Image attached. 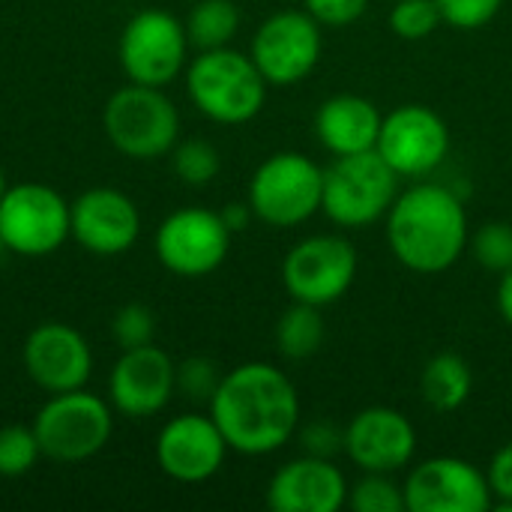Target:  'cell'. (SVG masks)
<instances>
[{"mask_svg": "<svg viewBox=\"0 0 512 512\" xmlns=\"http://www.w3.org/2000/svg\"><path fill=\"white\" fill-rule=\"evenodd\" d=\"M210 417L240 456H270L300 429V393L273 363L252 360L222 375Z\"/></svg>", "mask_w": 512, "mask_h": 512, "instance_id": "1", "label": "cell"}, {"mask_svg": "<svg viewBox=\"0 0 512 512\" xmlns=\"http://www.w3.org/2000/svg\"><path fill=\"white\" fill-rule=\"evenodd\" d=\"M384 222L396 261L423 276L450 270L471 240L465 198L447 183L417 180L396 195Z\"/></svg>", "mask_w": 512, "mask_h": 512, "instance_id": "2", "label": "cell"}, {"mask_svg": "<svg viewBox=\"0 0 512 512\" xmlns=\"http://www.w3.org/2000/svg\"><path fill=\"white\" fill-rule=\"evenodd\" d=\"M267 87L255 60L231 45L198 51L186 63V93L192 105L222 126L255 120L267 102Z\"/></svg>", "mask_w": 512, "mask_h": 512, "instance_id": "3", "label": "cell"}, {"mask_svg": "<svg viewBox=\"0 0 512 512\" xmlns=\"http://www.w3.org/2000/svg\"><path fill=\"white\" fill-rule=\"evenodd\" d=\"M399 180L402 177L381 159L378 150L333 156L324 168L321 213L345 231L369 228L390 213L399 195Z\"/></svg>", "mask_w": 512, "mask_h": 512, "instance_id": "4", "label": "cell"}, {"mask_svg": "<svg viewBox=\"0 0 512 512\" xmlns=\"http://www.w3.org/2000/svg\"><path fill=\"white\" fill-rule=\"evenodd\" d=\"M102 126L111 147L138 162L171 153L180 138V114L177 105L165 96V87L132 81L108 96Z\"/></svg>", "mask_w": 512, "mask_h": 512, "instance_id": "5", "label": "cell"}, {"mask_svg": "<svg viewBox=\"0 0 512 512\" xmlns=\"http://www.w3.org/2000/svg\"><path fill=\"white\" fill-rule=\"evenodd\" d=\"M33 432L45 459L78 465L105 450L114 432L111 402L81 390L51 393L33 417Z\"/></svg>", "mask_w": 512, "mask_h": 512, "instance_id": "6", "label": "cell"}, {"mask_svg": "<svg viewBox=\"0 0 512 512\" xmlns=\"http://www.w3.org/2000/svg\"><path fill=\"white\" fill-rule=\"evenodd\" d=\"M324 168L294 150L267 156L249 180V207L270 228H297L321 213Z\"/></svg>", "mask_w": 512, "mask_h": 512, "instance_id": "7", "label": "cell"}, {"mask_svg": "<svg viewBox=\"0 0 512 512\" xmlns=\"http://www.w3.org/2000/svg\"><path fill=\"white\" fill-rule=\"evenodd\" d=\"M72 237V204L45 183L6 186L0 198V240L21 258L54 255Z\"/></svg>", "mask_w": 512, "mask_h": 512, "instance_id": "8", "label": "cell"}, {"mask_svg": "<svg viewBox=\"0 0 512 512\" xmlns=\"http://www.w3.org/2000/svg\"><path fill=\"white\" fill-rule=\"evenodd\" d=\"M117 57L132 84L168 87L189 63L186 24L168 9H141L120 33Z\"/></svg>", "mask_w": 512, "mask_h": 512, "instance_id": "9", "label": "cell"}, {"mask_svg": "<svg viewBox=\"0 0 512 512\" xmlns=\"http://www.w3.org/2000/svg\"><path fill=\"white\" fill-rule=\"evenodd\" d=\"M357 267V249L348 237L312 234L288 249L282 261V285L294 303L327 309L351 291Z\"/></svg>", "mask_w": 512, "mask_h": 512, "instance_id": "10", "label": "cell"}, {"mask_svg": "<svg viewBox=\"0 0 512 512\" xmlns=\"http://www.w3.org/2000/svg\"><path fill=\"white\" fill-rule=\"evenodd\" d=\"M324 27L306 9H282L267 15L249 45V57L270 87H294L306 81L324 54Z\"/></svg>", "mask_w": 512, "mask_h": 512, "instance_id": "11", "label": "cell"}, {"mask_svg": "<svg viewBox=\"0 0 512 512\" xmlns=\"http://www.w3.org/2000/svg\"><path fill=\"white\" fill-rule=\"evenodd\" d=\"M231 249V231L219 210L180 207L168 213L153 237L159 264L180 279H204L216 273Z\"/></svg>", "mask_w": 512, "mask_h": 512, "instance_id": "12", "label": "cell"}, {"mask_svg": "<svg viewBox=\"0 0 512 512\" xmlns=\"http://www.w3.org/2000/svg\"><path fill=\"white\" fill-rule=\"evenodd\" d=\"M375 150L402 180H423L444 165L450 153V126L435 108L405 102L384 114Z\"/></svg>", "mask_w": 512, "mask_h": 512, "instance_id": "13", "label": "cell"}, {"mask_svg": "<svg viewBox=\"0 0 512 512\" xmlns=\"http://www.w3.org/2000/svg\"><path fill=\"white\" fill-rule=\"evenodd\" d=\"M402 486L408 512H486L495 504L486 471L459 456L417 462Z\"/></svg>", "mask_w": 512, "mask_h": 512, "instance_id": "14", "label": "cell"}, {"mask_svg": "<svg viewBox=\"0 0 512 512\" xmlns=\"http://www.w3.org/2000/svg\"><path fill=\"white\" fill-rule=\"evenodd\" d=\"M177 393V363L159 345L123 348L108 372V402L117 414L144 420L168 408Z\"/></svg>", "mask_w": 512, "mask_h": 512, "instance_id": "15", "label": "cell"}, {"mask_svg": "<svg viewBox=\"0 0 512 512\" xmlns=\"http://www.w3.org/2000/svg\"><path fill=\"white\" fill-rule=\"evenodd\" d=\"M345 456L363 474H399L417 456V429L396 408H363L345 426Z\"/></svg>", "mask_w": 512, "mask_h": 512, "instance_id": "16", "label": "cell"}, {"mask_svg": "<svg viewBox=\"0 0 512 512\" xmlns=\"http://www.w3.org/2000/svg\"><path fill=\"white\" fill-rule=\"evenodd\" d=\"M156 465L174 483H207L228 456V441L210 414H177L156 435Z\"/></svg>", "mask_w": 512, "mask_h": 512, "instance_id": "17", "label": "cell"}, {"mask_svg": "<svg viewBox=\"0 0 512 512\" xmlns=\"http://www.w3.org/2000/svg\"><path fill=\"white\" fill-rule=\"evenodd\" d=\"M21 360L30 381L48 396L81 390L93 372V351L87 339L63 321H42L33 327L24 339Z\"/></svg>", "mask_w": 512, "mask_h": 512, "instance_id": "18", "label": "cell"}, {"mask_svg": "<svg viewBox=\"0 0 512 512\" xmlns=\"http://www.w3.org/2000/svg\"><path fill=\"white\" fill-rule=\"evenodd\" d=\"M141 237L138 204L111 186H93L72 201V240L99 258L129 252Z\"/></svg>", "mask_w": 512, "mask_h": 512, "instance_id": "19", "label": "cell"}, {"mask_svg": "<svg viewBox=\"0 0 512 512\" xmlns=\"http://www.w3.org/2000/svg\"><path fill=\"white\" fill-rule=\"evenodd\" d=\"M348 480L333 459L300 456L285 462L267 483L273 512H339L348 504Z\"/></svg>", "mask_w": 512, "mask_h": 512, "instance_id": "20", "label": "cell"}, {"mask_svg": "<svg viewBox=\"0 0 512 512\" xmlns=\"http://www.w3.org/2000/svg\"><path fill=\"white\" fill-rule=\"evenodd\" d=\"M384 114L360 93H336L315 111V138L330 156L369 153L378 144Z\"/></svg>", "mask_w": 512, "mask_h": 512, "instance_id": "21", "label": "cell"}, {"mask_svg": "<svg viewBox=\"0 0 512 512\" xmlns=\"http://www.w3.org/2000/svg\"><path fill=\"white\" fill-rule=\"evenodd\" d=\"M474 390V372L465 357L453 351L435 354L420 372V396L435 414L459 411Z\"/></svg>", "mask_w": 512, "mask_h": 512, "instance_id": "22", "label": "cell"}, {"mask_svg": "<svg viewBox=\"0 0 512 512\" xmlns=\"http://www.w3.org/2000/svg\"><path fill=\"white\" fill-rule=\"evenodd\" d=\"M327 339V324L318 306L309 303H294L282 312L276 321V351L285 360H309L321 351Z\"/></svg>", "mask_w": 512, "mask_h": 512, "instance_id": "23", "label": "cell"}, {"mask_svg": "<svg viewBox=\"0 0 512 512\" xmlns=\"http://www.w3.org/2000/svg\"><path fill=\"white\" fill-rule=\"evenodd\" d=\"M183 24L192 48H225L240 30V6L234 0H198Z\"/></svg>", "mask_w": 512, "mask_h": 512, "instance_id": "24", "label": "cell"}, {"mask_svg": "<svg viewBox=\"0 0 512 512\" xmlns=\"http://www.w3.org/2000/svg\"><path fill=\"white\" fill-rule=\"evenodd\" d=\"M171 165L180 183L186 186H207L219 177L222 168V156L219 150L204 141V138H189V141H177L171 150Z\"/></svg>", "mask_w": 512, "mask_h": 512, "instance_id": "25", "label": "cell"}, {"mask_svg": "<svg viewBox=\"0 0 512 512\" xmlns=\"http://www.w3.org/2000/svg\"><path fill=\"white\" fill-rule=\"evenodd\" d=\"M348 507L354 512H408L405 486L396 474H363L348 492Z\"/></svg>", "mask_w": 512, "mask_h": 512, "instance_id": "26", "label": "cell"}, {"mask_svg": "<svg viewBox=\"0 0 512 512\" xmlns=\"http://www.w3.org/2000/svg\"><path fill=\"white\" fill-rule=\"evenodd\" d=\"M387 21L390 30L405 42H423L444 24L438 0H393Z\"/></svg>", "mask_w": 512, "mask_h": 512, "instance_id": "27", "label": "cell"}, {"mask_svg": "<svg viewBox=\"0 0 512 512\" xmlns=\"http://www.w3.org/2000/svg\"><path fill=\"white\" fill-rule=\"evenodd\" d=\"M42 459L33 426H3L0 429V477L15 480L33 471Z\"/></svg>", "mask_w": 512, "mask_h": 512, "instance_id": "28", "label": "cell"}, {"mask_svg": "<svg viewBox=\"0 0 512 512\" xmlns=\"http://www.w3.org/2000/svg\"><path fill=\"white\" fill-rule=\"evenodd\" d=\"M468 249L474 261L486 273H507L512 270V225L510 222H486L471 240Z\"/></svg>", "mask_w": 512, "mask_h": 512, "instance_id": "29", "label": "cell"}, {"mask_svg": "<svg viewBox=\"0 0 512 512\" xmlns=\"http://www.w3.org/2000/svg\"><path fill=\"white\" fill-rule=\"evenodd\" d=\"M219 381H222V372L207 357H189V360L177 363V393L192 399V402H207L210 405Z\"/></svg>", "mask_w": 512, "mask_h": 512, "instance_id": "30", "label": "cell"}, {"mask_svg": "<svg viewBox=\"0 0 512 512\" xmlns=\"http://www.w3.org/2000/svg\"><path fill=\"white\" fill-rule=\"evenodd\" d=\"M111 336L120 345V351L150 345L153 336H156V318H153V312L147 306L129 303V306L117 309V315L111 318Z\"/></svg>", "mask_w": 512, "mask_h": 512, "instance_id": "31", "label": "cell"}, {"mask_svg": "<svg viewBox=\"0 0 512 512\" xmlns=\"http://www.w3.org/2000/svg\"><path fill=\"white\" fill-rule=\"evenodd\" d=\"M297 441L306 456L336 462V456L345 453V426H339L333 420H312L303 429H297Z\"/></svg>", "mask_w": 512, "mask_h": 512, "instance_id": "32", "label": "cell"}, {"mask_svg": "<svg viewBox=\"0 0 512 512\" xmlns=\"http://www.w3.org/2000/svg\"><path fill=\"white\" fill-rule=\"evenodd\" d=\"M504 0H438L444 24L456 30H477L486 27L498 12Z\"/></svg>", "mask_w": 512, "mask_h": 512, "instance_id": "33", "label": "cell"}, {"mask_svg": "<svg viewBox=\"0 0 512 512\" xmlns=\"http://www.w3.org/2000/svg\"><path fill=\"white\" fill-rule=\"evenodd\" d=\"M303 9L321 27H348L363 18L369 0H303Z\"/></svg>", "mask_w": 512, "mask_h": 512, "instance_id": "34", "label": "cell"}, {"mask_svg": "<svg viewBox=\"0 0 512 512\" xmlns=\"http://www.w3.org/2000/svg\"><path fill=\"white\" fill-rule=\"evenodd\" d=\"M486 477H489V486H492V495H495L492 510L512 512V438L504 447L495 450Z\"/></svg>", "mask_w": 512, "mask_h": 512, "instance_id": "35", "label": "cell"}, {"mask_svg": "<svg viewBox=\"0 0 512 512\" xmlns=\"http://www.w3.org/2000/svg\"><path fill=\"white\" fill-rule=\"evenodd\" d=\"M219 216H222V222L228 225V231H231V234L246 231V228H249V222L255 219V213H252L249 201H234V204L222 207V210H219Z\"/></svg>", "mask_w": 512, "mask_h": 512, "instance_id": "36", "label": "cell"}, {"mask_svg": "<svg viewBox=\"0 0 512 512\" xmlns=\"http://www.w3.org/2000/svg\"><path fill=\"white\" fill-rule=\"evenodd\" d=\"M498 312L512 327V270L501 273V282H498Z\"/></svg>", "mask_w": 512, "mask_h": 512, "instance_id": "37", "label": "cell"}, {"mask_svg": "<svg viewBox=\"0 0 512 512\" xmlns=\"http://www.w3.org/2000/svg\"><path fill=\"white\" fill-rule=\"evenodd\" d=\"M3 192H6V174H3V168H0V198H3Z\"/></svg>", "mask_w": 512, "mask_h": 512, "instance_id": "38", "label": "cell"}, {"mask_svg": "<svg viewBox=\"0 0 512 512\" xmlns=\"http://www.w3.org/2000/svg\"><path fill=\"white\" fill-rule=\"evenodd\" d=\"M6 255V246H3V240H0V258Z\"/></svg>", "mask_w": 512, "mask_h": 512, "instance_id": "39", "label": "cell"}]
</instances>
